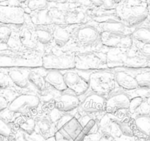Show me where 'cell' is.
I'll return each instance as SVG.
<instances>
[{
  "mask_svg": "<svg viewBox=\"0 0 150 141\" xmlns=\"http://www.w3.org/2000/svg\"><path fill=\"white\" fill-rule=\"evenodd\" d=\"M116 13L119 20L130 28H135L148 18L146 5H131L122 2L116 5Z\"/></svg>",
  "mask_w": 150,
  "mask_h": 141,
  "instance_id": "1",
  "label": "cell"
},
{
  "mask_svg": "<svg viewBox=\"0 0 150 141\" xmlns=\"http://www.w3.org/2000/svg\"><path fill=\"white\" fill-rule=\"evenodd\" d=\"M101 31L96 23L91 21L82 25L75 26L72 41L83 48H91L101 44Z\"/></svg>",
  "mask_w": 150,
  "mask_h": 141,
  "instance_id": "2",
  "label": "cell"
},
{
  "mask_svg": "<svg viewBox=\"0 0 150 141\" xmlns=\"http://www.w3.org/2000/svg\"><path fill=\"white\" fill-rule=\"evenodd\" d=\"M89 87L93 93L105 97L116 90V82L113 73L106 70L93 71L88 77Z\"/></svg>",
  "mask_w": 150,
  "mask_h": 141,
  "instance_id": "3",
  "label": "cell"
},
{
  "mask_svg": "<svg viewBox=\"0 0 150 141\" xmlns=\"http://www.w3.org/2000/svg\"><path fill=\"white\" fill-rule=\"evenodd\" d=\"M75 69L81 70H99L108 69L106 54L94 51L75 53Z\"/></svg>",
  "mask_w": 150,
  "mask_h": 141,
  "instance_id": "4",
  "label": "cell"
},
{
  "mask_svg": "<svg viewBox=\"0 0 150 141\" xmlns=\"http://www.w3.org/2000/svg\"><path fill=\"white\" fill-rule=\"evenodd\" d=\"M41 66L47 70H72L75 68V53H46L41 56Z\"/></svg>",
  "mask_w": 150,
  "mask_h": 141,
  "instance_id": "5",
  "label": "cell"
},
{
  "mask_svg": "<svg viewBox=\"0 0 150 141\" xmlns=\"http://www.w3.org/2000/svg\"><path fill=\"white\" fill-rule=\"evenodd\" d=\"M30 19L22 6L0 5V24L21 27Z\"/></svg>",
  "mask_w": 150,
  "mask_h": 141,
  "instance_id": "6",
  "label": "cell"
},
{
  "mask_svg": "<svg viewBox=\"0 0 150 141\" xmlns=\"http://www.w3.org/2000/svg\"><path fill=\"white\" fill-rule=\"evenodd\" d=\"M41 102L35 94H21L16 97L8 105V110L15 114L27 115L39 107Z\"/></svg>",
  "mask_w": 150,
  "mask_h": 141,
  "instance_id": "7",
  "label": "cell"
},
{
  "mask_svg": "<svg viewBox=\"0 0 150 141\" xmlns=\"http://www.w3.org/2000/svg\"><path fill=\"white\" fill-rule=\"evenodd\" d=\"M97 123L102 140L115 141V139L123 136L119 129L118 118L116 116L106 113L99 119Z\"/></svg>",
  "mask_w": 150,
  "mask_h": 141,
  "instance_id": "8",
  "label": "cell"
},
{
  "mask_svg": "<svg viewBox=\"0 0 150 141\" xmlns=\"http://www.w3.org/2000/svg\"><path fill=\"white\" fill-rule=\"evenodd\" d=\"M101 44L109 49H129L134 46V41L130 35L101 32Z\"/></svg>",
  "mask_w": 150,
  "mask_h": 141,
  "instance_id": "9",
  "label": "cell"
},
{
  "mask_svg": "<svg viewBox=\"0 0 150 141\" xmlns=\"http://www.w3.org/2000/svg\"><path fill=\"white\" fill-rule=\"evenodd\" d=\"M105 100L106 99L104 96L92 92L81 102L78 107V112L91 117L105 112Z\"/></svg>",
  "mask_w": 150,
  "mask_h": 141,
  "instance_id": "10",
  "label": "cell"
},
{
  "mask_svg": "<svg viewBox=\"0 0 150 141\" xmlns=\"http://www.w3.org/2000/svg\"><path fill=\"white\" fill-rule=\"evenodd\" d=\"M130 99L126 93L117 92L108 96L105 100V112L108 114L116 116L122 110H128Z\"/></svg>",
  "mask_w": 150,
  "mask_h": 141,
  "instance_id": "11",
  "label": "cell"
},
{
  "mask_svg": "<svg viewBox=\"0 0 150 141\" xmlns=\"http://www.w3.org/2000/svg\"><path fill=\"white\" fill-rule=\"evenodd\" d=\"M68 90L80 97L88 91L89 87L88 80L79 74L76 71L69 70L63 74Z\"/></svg>",
  "mask_w": 150,
  "mask_h": 141,
  "instance_id": "12",
  "label": "cell"
},
{
  "mask_svg": "<svg viewBox=\"0 0 150 141\" xmlns=\"http://www.w3.org/2000/svg\"><path fill=\"white\" fill-rule=\"evenodd\" d=\"M80 103L81 101L79 96L67 90L59 93L54 102V107L62 113H69L78 109Z\"/></svg>",
  "mask_w": 150,
  "mask_h": 141,
  "instance_id": "13",
  "label": "cell"
},
{
  "mask_svg": "<svg viewBox=\"0 0 150 141\" xmlns=\"http://www.w3.org/2000/svg\"><path fill=\"white\" fill-rule=\"evenodd\" d=\"M33 28L34 24L30 19L24 25L20 27L18 32V38L23 49L30 51L35 50L39 45L35 37Z\"/></svg>",
  "mask_w": 150,
  "mask_h": 141,
  "instance_id": "14",
  "label": "cell"
},
{
  "mask_svg": "<svg viewBox=\"0 0 150 141\" xmlns=\"http://www.w3.org/2000/svg\"><path fill=\"white\" fill-rule=\"evenodd\" d=\"M75 26H53L52 42L57 49L66 47L72 41V33Z\"/></svg>",
  "mask_w": 150,
  "mask_h": 141,
  "instance_id": "15",
  "label": "cell"
},
{
  "mask_svg": "<svg viewBox=\"0 0 150 141\" xmlns=\"http://www.w3.org/2000/svg\"><path fill=\"white\" fill-rule=\"evenodd\" d=\"M65 4V3H64ZM65 24L69 26H79L91 21L86 10L83 8H69L65 4Z\"/></svg>",
  "mask_w": 150,
  "mask_h": 141,
  "instance_id": "16",
  "label": "cell"
},
{
  "mask_svg": "<svg viewBox=\"0 0 150 141\" xmlns=\"http://www.w3.org/2000/svg\"><path fill=\"white\" fill-rule=\"evenodd\" d=\"M129 49H110L106 53V62L108 69L120 67L126 68Z\"/></svg>",
  "mask_w": 150,
  "mask_h": 141,
  "instance_id": "17",
  "label": "cell"
},
{
  "mask_svg": "<svg viewBox=\"0 0 150 141\" xmlns=\"http://www.w3.org/2000/svg\"><path fill=\"white\" fill-rule=\"evenodd\" d=\"M36 128L38 130L39 135L44 140H47L54 136L57 132L56 126L50 121L48 116H41L36 119Z\"/></svg>",
  "mask_w": 150,
  "mask_h": 141,
  "instance_id": "18",
  "label": "cell"
},
{
  "mask_svg": "<svg viewBox=\"0 0 150 141\" xmlns=\"http://www.w3.org/2000/svg\"><path fill=\"white\" fill-rule=\"evenodd\" d=\"M47 85L58 92H64L68 90L63 74L59 70H50L44 77Z\"/></svg>",
  "mask_w": 150,
  "mask_h": 141,
  "instance_id": "19",
  "label": "cell"
},
{
  "mask_svg": "<svg viewBox=\"0 0 150 141\" xmlns=\"http://www.w3.org/2000/svg\"><path fill=\"white\" fill-rule=\"evenodd\" d=\"M98 27L101 32H107L110 33L130 35L133 32L134 28H130L125 25L121 21H110V22L97 24Z\"/></svg>",
  "mask_w": 150,
  "mask_h": 141,
  "instance_id": "20",
  "label": "cell"
},
{
  "mask_svg": "<svg viewBox=\"0 0 150 141\" xmlns=\"http://www.w3.org/2000/svg\"><path fill=\"white\" fill-rule=\"evenodd\" d=\"M116 85L124 90H135L138 89V83L135 77L129 74L125 71H117L114 73Z\"/></svg>",
  "mask_w": 150,
  "mask_h": 141,
  "instance_id": "21",
  "label": "cell"
},
{
  "mask_svg": "<svg viewBox=\"0 0 150 141\" xmlns=\"http://www.w3.org/2000/svg\"><path fill=\"white\" fill-rule=\"evenodd\" d=\"M35 37L39 44L48 45L52 42L53 26L34 25Z\"/></svg>",
  "mask_w": 150,
  "mask_h": 141,
  "instance_id": "22",
  "label": "cell"
},
{
  "mask_svg": "<svg viewBox=\"0 0 150 141\" xmlns=\"http://www.w3.org/2000/svg\"><path fill=\"white\" fill-rule=\"evenodd\" d=\"M59 129H61L62 131L65 132L67 135H69L73 140H74L83 131L84 128L83 127L77 118H75L74 116L71 118L69 119L61 128Z\"/></svg>",
  "mask_w": 150,
  "mask_h": 141,
  "instance_id": "23",
  "label": "cell"
},
{
  "mask_svg": "<svg viewBox=\"0 0 150 141\" xmlns=\"http://www.w3.org/2000/svg\"><path fill=\"white\" fill-rule=\"evenodd\" d=\"M28 73L21 70H11L8 71V76L11 82L16 87L21 89H26L30 85L28 80Z\"/></svg>",
  "mask_w": 150,
  "mask_h": 141,
  "instance_id": "24",
  "label": "cell"
},
{
  "mask_svg": "<svg viewBox=\"0 0 150 141\" xmlns=\"http://www.w3.org/2000/svg\"><path fill=\"white\" fill-rule=\"evenodd\" d=\"M50 2L47 0H27L21 5L27 14L44 10L50 6Z\"/></svg>",
  "mask_w": 150,
  "mask_h": 141,
  "instance_id": "25",
  "label": "cell"
},
{
  "mask_svg": "<svg viewBox=\"0 0 150 141\" xmlns=\"http://www.w3.org/2000/svg\"><path fill=\"white\" fill-rule=\"evenodd\" d=\"M28 80L30 84L32 85L38 93L44 91L48 85L44 77L36 71H29Z\"/></svg>",
  "mask_w": 150,
  "mask_h": 141,
  "instance_id": "26",
  "label": "cell"
},
{
  "mask_svg": "<svg viewBox=\"0 0 150 141\" xmlns=\"http://www.w3.org/2000/svg\"><path fill=\"white\" fill-rule=\"evenodd\" d=\"M134 122L141 133L150 137V115H137Z\"/></svg>",
  "mask_w": 150,
  "mask_h": 141,
  "instance_id": "27",
  "label": "cell"
},
{
  "mask_svg": "<svg viewBox=\"0 0 150 141\" xmlns=\"http://www.w3.org/2000/svg\"><path fill=\"white\" fill-rule=\"evenodd\" d=\"M134 42L142 44H150V27H139L131 34Z\"/></svg>",
  "mask_w": 150,
  "mask_h": 141,
  "instance_id": "28",
  "label": "cell"
},
{
  "mask_svg": "<svg viewBox=\"0 0 150 141\" xmlns=\"http://www.w3.org/2000/svg\"><path fill=\"white\" fill-rule=\"evenodd\" d=\"M20 129L22 130L25 134L31 135L34 133L36 128V121L33 118L30 116H23L19 118L17 121Z\"/></svg>",
  "mask_w": 150,
  "mask_h": 141,
  "instance_id": "29",
  "label": "cell"
},
{
  "mask_svg": "<svg viewBox=\"0 0 150 141\" xmlns=\"http://www.w3.org/2000/svg\"><path fill=\"white\" fill-rule=\"evenodd\" d=\"M138 89L144 90H150V72H142L135 77Z\"/></svg>",
  "mask_w": 150,
  "mask_h": 141,
  "instance_id": "30",
  "label": "cell"
},
{
  "mask_svg": "<svg viewBox=\"0 0 150 141\" xmlns=\"http://www.w3.org/2000/svg\"><path fill=\"white\" fill-rule=\"evenodd\" d=\"M0 136L7 138H11L13 136V128L2 118H0Z\"/></svg>",
  "mask_w": 150,
  "mask_h": 141,
  "instance_id": "31",
  "label": "cell"
},
{
  "mask_svg": "<svg viewBox=\"0 0 150 141\" xmlns=\"http://www.w3.org/2000/svg\"><path fill=\"white\" fill-rule=\"evenodd\" d=\"M13 30L8 25L0 26V42L7 44L13 35Z\"/></svg>",
  "mask_w": 150,
  "mask_h": 141,
  "instance_id": "32",
  "label": "cell"
},
{
  "mask_svg": "<svg viewBox=\"0 0 150 141\" xmlns=\"http://www.w3.org/2000/svg\"><path fill=\"white\" fill-rule=\"evenodd\" d=\"M145 99L144 97L141 96H135V97L130 99V102H129V109H128V112L131 114L135 115L138 112V109L141 107V105L144 102Z\"/></svg>",
  "mask_w": 150,
  "mask_h": 141,
  "instance_id": "33",
  "label": "cell"
},
{
  "mask_svg": "<svg viewBox=\"0 0 150 141\" xmlns=\"http://www.w3.org/2000/svg\"><path fill=\"white\" fill-rule=\"evenodd\" d=\"M118 124H119V129H120V131L123 136L128 137H132L134 136L133 131L131 129L127 122L118 118Z\"/></svg>",
  "mask_w": 150,
  "mask_h": 141,
  "instance_id": "34",
  "label": "cell"
},
{
  "mask_svg": "<svg viewBox=\"0 0 150 141\" xmlns=\"http://www.w3.org/2000/svg\"><path fill=\"white\" fill-rule=\"evenodd\" d=\"M134 45L137 51L141 56L146 58H150V44H142L137 43L136 44H134Z\"/></svg>",
  "mask_w": 150,
  "mask_h": 141,
  "instance_id": "35",
  "label": "cell"
},
{
  "mask_svg": "<svg viewBox=\"0 0 150 141\" xmlns=\"http://www.w3.org/2000/svg\"><path fill=\"white\" fill-rule=\"evenodd\" d=\"M64 114L63 113H62L61 111L57 109L56 107H53L50 110V111L49 112L47 116H48L49 118L50 119L52 122L54 123L56 126V124L57 123V122L60 121V119L61 118V117L63 116V115Z\"/></svg>",
  "mask_w": 150,
  "mask_h": 141,
  "instance_id": "36",
  "label": "cell"
},
{
  "mask_svg": "<svg viewBox=\"0 0 150 141\" xmlns=\"http://www.w3.org/2000/svg\"><path fill=\"white\" fill-rule=\"evenodd\" d=\"M12 84L8 74L4 72H0V90H7L11 87Z\"/></svg>",
  "mask_w": 150,
  "mask_h": 141,
  "instance_id": "37",
  "label": "cell"
},
{
  "mask_svg": "<svg viewBox=\"0 0 150 141\" xmlns=\"http://www.w3.org/2000/svg\"><path fill=\"white\" fill-rule=\"evenodd\" d=\"M55 141H74L69 135H66L61 129H58L54 135Z\"/></svg>",
  "mask_w": 150,
  "mask_h": 141,
  "instance_id": "38",
  "label": "cell"
},
{
  "mask_svg": "<svg viewBox=\"0 0 150 141\" xmlns=\"http://www.w3.org/2000/svg\"><path fill=\"white\" fill-rule=\"evenodd\" d=\"M135 115H150V107L147 104L146 101H144Z\"/></svg>",
  "mask_w": 150,
  "mask_h": 141,
  "instance_id": "39",
  "label": "cell"
},
{
  "mask_svg": "<svg viewBox=\"0 0 150 141\" xmlns=\"http://www.w3.org/2000/svg\"><path fill=\"white\" fill-rule=\"evenodd\" d=\"M102 135L98 132L96 133L86 135L84 137V141H102Z\"/></svg>",
  "mask_w": 150,
  "mask_h": 141,
  "instance_id": "40",
  "label": "cell"
},
{
  "mask_svg": "<svg viewBox=\"0 0 150 141\" xmlns=\"http://www.w3.org/2000/svg\"><path fill=\"white\" fill-rule=\"evenodd\" d=\"M8 105H9V104H8L6 98L0 95V113H2L4 110L8 109Z\"/></svg>",
  "mask_w": 150,
  "mask_h": 141,
  "instance_id": "41",
  "label": "cell"
},
{
  "mask_svg": "<svg viewBox=\"0 0 150 141\" xmlns=\"http://www.w3.org/2000/svg\"><path fill=\"white\" fill-rule=\"evenodd\" d=\"M147 13H148V18H150V0H149L148 3L146 5Z\"/></svg>",
  "mask_w": 150,
  "mask_h": 141,
  "instance_id": "42",
  "label": "cell"
},
{
  "mask_svg": "<svg viewBox=\"0 0 150 141\" xmlns=\"http://www.w3.org/2000/svg\"><path fill=\"white\" fill-rule=\"evenodd\" d=\"M111 2H112L113 3L115 4L116 5H119V4H121L122 2H123L125 0H110Z\"/></svg>",
  "mask_w": 150,
  "mask_h": 141,
  "instance_id": "43",
  "label": "cell"
},
{
  "mask_svg": "<svg viewBox=\"0 0 150 141\" xmlns=\"http://www.w3.org/2000/svg\"><path fill=\"white\" fill-rule=\"evenodd\" d=\"M146 64L145 68H149L150 69V58H146Z\"/></svg>",
  "mask_w": 150,
  "mask_h": 141,
  "instance_id": "44",
  "label": "cell"
},
{
  "mask_svg": "<svg viewBox=\"0 0 150 141\" xmlns=\"http://www.w3.org/2000/svg\"><path fill=\"white\" fill-rule=\"evenodd\" d=\"M44 141H55V140H54V136L51 138H49V139L47 140H44Z\"/></svg>",
  "mask_w": 150,
  "mask_h": 141,
  "instance_id": "45",
  "label": "cell"
},
{
  "mask_svg": "<svg viewBox=\"0 0 150 141\" xmlns=\"http://www.w3.org/2000/svg\"><path fill=\"white\" fill-rule=\"evenodd\" d=\"M146 101L147 104H148L149 106V107H150V95L148 96V97L146 98Z\"/></svg>",
  "mask_w": 150,
  "mask_h": 141,
  "instance_id": "46",
  "label": "cell"
},
{
  "mask_svg": "<svg viewBox=\"0 0 150 141\" xmlns=\"http://www.w3.org/2000/svg\"><path fill=\"white\" fill-rule=\"evenodd\" d=\"M139 1L141 2V3L146 4V5H147V3H148L149 2V0H139Z\"/></svg>",
  "mask_w": 150,
  "mask_h": 141,
  "instance_id": "47",
  "label": "cell"
},
{
  "mask_svg": "<svg viewBox=\"0 0 150 141\" xmlns=\"http://www.w3.org/2000/svg\"><path fill=\"white\" fill-rule=\"evenodd\" d=\"M17 2H19L20 4H21V5H22V4H24V2H26V1H27V0H16Z\"/></svg>",
  "mask_w": 150,
  "mask_h": 141,
  "instance_id": "48",
  "label": "cell"
},
{
  "mask_svg": "<svg viewBox=\"0 0 150 141\" xmlns=\"http://www.w3.org/2000/svg\"><path fill=\"white\" fill-rule=\"evenodd\" d=\"M5 1H6V0H0V3H2V2H4Z\"/></svg>",
  "mask_w": 150,
  "mask_h": 141,
  "instance_id": "49",
  "label": "cell"
}]
</instances>
